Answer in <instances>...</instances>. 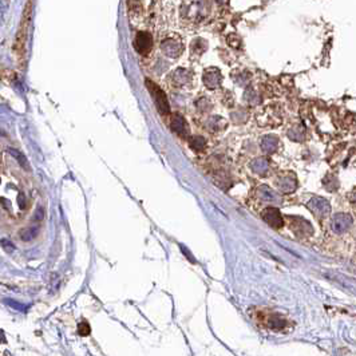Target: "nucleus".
Instances as JSON below:
<instances>
[{"instance_id":"obj_1","label":"nucleus","mask_w":356,"mask_h":356,"mask_svg":"<svg viewBox=\"0 0 356 356\" xmlns=\"http://www.w3.org/2000/svg\"><path fill=\"white\" fill-rule=\"evenodd\" d=\"M34 1L35 0H27L26 1L23 14H22V18H20V23H19L18 33H16V37H15L14 52L15 56H16V60H18L19 67H23L26 65V59H27V42L30 28H31V20H33Z\"/></svg>"},{"instance_id":"obj_2","label":"nucleus","mask_w":356,"mask_h":356,"mask_svg":"<svg viewBox=\"0 0 356 356\" xmlns=\"http://www.w3.org/2000/svg\"><path fill=\"white\" fill-rule=\"evenodd\" d=\"M146 87H148L149 93L152 95L153 101L156 103L157 110L161 114H170V105H169V101H167L163 90L158 84L154 83L153 80H150V79H146Z\"/></svg>"},{"instance_id":"obj_3","label":"nucleus","mask_w":356,"mask_h":356,"mask_svg":"<svg viewBox=\"0 0 356 356\" xmlns=\"http://www.w3.org/2000/svg\"><path fill=\"white\" fill-rule=\"evenodd\" d=\"M261 217L273 229H280L284 225V218L277 208H273V206L265 208L261 213Z\"/></svg>"},{"instance_id":"obj_4","label":"nucleus","mask_w":356,"mask_h":356,"mask_svg":"<svg viewBox=\"0 0 356 356\" xmlns=\"http://www.w3.org/2000/svg\"><path fill=\"white\" fill-rule=\"evenodd\" d=\"M169 127L174 134H177L181 138L189 137V125H188L185 118L180 114H171Z\"/></svg>"},{"instance_id":"obj_5","label":"nucleus","mask_w":356,"mask_h":356,"mask_svg":"<svg viewBox=\"0 0 356 356\" xmlns=\"http://www.w3.org/2000/svg\"><path fill=\"white\" fill-rule=\"evenodd\" d=\"M352 227V217L350 214H346V213H338L335 214L332 218V222H331V228L335 233H344L347 232L350 228Z\"/></svg>"},{"instance_id":"obj_6","label":"nucleus","mask_w":356,"mask_h":356,"mask_svg":"<svg viewBox=\"0 0 356 356\" xmlns=\"http://www.w3.org/2000/svg\"><path fill=\"white\" fill-rule=\"evenodd\" d=\"M307 206L317 217H324V216H327L331 212L329 202L327 199L321 198V197H315V198L310 199V202L307 203Z\"/></svg>"},{"instance_id":"obj_7","label":"nucleus","mask_w":356,"mask_h":356,"mask_svg":"<svg viewBox=\"0 0 356 356\" xmlns=\"http://www.w3.org/2000/svg\"><path fill=\"white\" fill-rule=\"evenodd\" d=\"M134 46L137 52H139L141 55H148L149 52L152 51L153 47L152 37H150L148 33H139L138 35L135 37Z\"/></svg>"},{"instance_id":"obj_8","label":"nucleus","mask_w":356,"mask_h":356,"mask_svg":"<svg viewBox=\"0 0 356 356\" xmlns=\"http://www.w3.org/2000/svg\"><path fill=\"white\" fill-rule=\"evenodd\" d=\"M292 224H291V228L292 231L296 233L297 236L300 237H304V236H308L312 233V227L310 225V222L305 221L303 218H297V217H293L292 218Z\"/></svg>"},{"instance_id":"obj_9","label":"nucleus","mask_w":356,"mask_h":356,"mask_svg":"<svg viewBox=\"0 0 356 356\" xmlns=\"http://www.w3.org/2000/svg\"><path fill=\"white\" fill-rule=\"evenodd\" d=\"M296 185L297 181L293 174H285V176H281L277 180L278 189L284 192V193H291V192H293V190L296 189Z\"/></svg>"},{"instance_id":"obj_10","label":"nucleus","mask_w":356,"mask_h":356,"mask_svg":"<svg viewBox=\"0 0 356 356\" xmlns=\"http://www.w3.org/2000/svg\"><path fill=\"white\" fill-rule=\"evenodd\" d=\"M189 146L192 150H195L196 153H201L205 152V149H206V139L201 137V135H193V137H190L189 139Z\"/></svg>"},{"instance_id":"obj_11","label":"nucleus","mask_w":356,"mask_h":356,"mask_svg":"<svg viewBox=\"0 0 356 356\" xmlns=\"http://www.w3.org/2000/svg\"><path fill=\"white\" fill-rule=\"evenodd\" d=\"M277 145H278V139L275 137V135H268L263 139L261 142V148L265 153H275L277 150Z\"/></svg>"},{"instance_id":"obj_12","label":"nucleus","mask_w":356,"mask_h":356,"mask_svg":"<svg viewBox=\"0 0 356 356\" xmlns=\"http://www.w3.org/2000/svg\"><path fill=\"white\" fill-rule=\"evenodd\" d=\"M39 235V228L38 227H30L24 228L23 231L19 233V236L23 241H31Z\"/></svg>"},{"instance_id":"obj_13","label":"nucleus","mask_w":356,"mask_h":356,"mask_svg":"<svg viewBox=\"0 0 356 356\" xmlns=\"http://www.w3.org/2000/svg\"><path fill=\"white\" fill-rule=\"evenodd\" d=\"M253 167V170L257 173V174H265L267 171H268V167H269V162L267 158H259V159H256L254 163L252 165Z\"/></svg>"},{"instance_id":"obj_14","label":"nucleus","mask_w":356,"mask_h":356,"mask_svg":"<svg viewBox=\"0 0 356 356\" xmlns=\"http://www.w3.org/2000/svg\"><path fill=\"white\" fill-rule=\"evenodd\" d=\"M259 195L261 196V198L267 199V201H277V195H276L272 189H269L268 186H261Z\"/></svg>"},{"instance_id":"obj_15","label":"nucleus","mask_w":356,"mask_h":356,"mask_svg":"<svg viewBox=\"0 0 356 356\" xmlns=\"http://www.w3.org/2000/svg\"><path fill=\"white\" fill-rule=\"evenodd\" d=\"M225 122H227L225 119L216 117V118H210V119H209L208 125L210 126V130H212V131H220V130H222L225 126H227Z\"/></svg>"},{"instance_id":"obj_16","label":"nucleus","mask_w":356,"mask_h":356,"mask_svg":"<svg viewBox=\"0 0 356 356\" xmlns=\"http://www.w3.org/2000/svg\"><path fill=\"white\" fill-rule=\"evenodd\" d=\"M8 153L12 156L14 158H16V161L22 165V167L23 169H26V170H28L30 167H28V162L27 159H26V157H24L23 154L20 152H18V150H15V149H8Z\"/></svg>"},{"instance_id":"obj_17","label":"nucleus","mask_w":356,"mask_h":356,"mask_svg":"<svg viewBox=\"0 0 356 356\" xmlns=\"http://www.w3.org/2000/svg\"><path fill=\"white\" fill-rule=\"evenodd\" d=\"M91 332V328H90V325H88L87 321H82V323H79L78 325V333L80 336H87L90 335Z\"/></svg>"},{"instance_id":"obj_18","label":"nucleus","mask_w":356,"mask_h":356,"mask_svg":"<svg viewBox=\"0 0 356 356\" xmlns=\"http://www.w3.org/2000/svg\"><path fill=\"white\" fill-rule=\"evenodd\" d=\"M288 137L293 141H301L303 139V133L299 127H295V129H291L288 131Z\"/></svg>"},{"instance_id":"obj_19","label":"nucleus","mask_w":356,"mask_h":356,"mask_svg":"<svg viewBox=\"0 0 356 356\" xmlns=\"http://www.w3.org/2000/svg\"><path fill=\"white\" fill-rule=\"evenodd\" d=\"M34 218H35L37 221H39V220H42V218H43V209H42V208L38 209L37 213L34 214Z\"/></svg>"},{"instance_id":"obj_20","label":"nucleus","mask_w":356,"mask_h":356,"mask_svg":"<svg viewBox=\"0 0 356 356\" xmlns=\"http://www.w3.org/2000/svg\"><path fill=\"white\" fill-rule=\"evenodd\" d=\"M350 199H351V201L354 203H356V190H354V193H352V195L350 196Z\"/></svg>"},{"instance_id":"obj_21","label":"nucleus","mask_w":356,"mask_h":356,"mask_svg":"<svg viewBox=\"0 0 356 356\" xmlns=\"http://www.w3.org/2000/svg\"><path fill=\"white\" fill-rule=\"evenodd\" d=\"M22 203V208H24V198L23 196H19V205Z\"/></svg>"}]
</instances>
